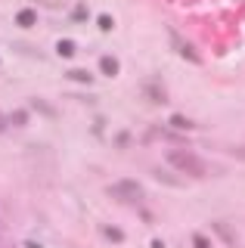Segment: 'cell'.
Wrapping results in <instances>:
<instances>
[{
	"instance_id": "cell-3",
	"label": "cell",
	"mask_w": 245,
	"mask_h": 248,
	"mask_svg": "<svg viewBox=\"0 0 245 248\" xmlns=\"http://www.w3.org/2000/svg\"><path fill=\"white\" fill-rule=\"evenodd\" d=\"M174 50H177L186 62H193V65H199V62H202V56L196 53V46L186 44V41H183V37H177V34H174Z\"/></svg>"
},
{
	"instance_id": "cell-4",
	"label": "cell",
	"mask_w": 245,
	"mask_h": 248,
	"mask_svg": "<svg viewBox=\"0 0 245 248\" xmlns=\"http://www.w3.org/2000/svg\"><path fill=\"white\" fill-rule=\"evenodd\" d=\"M34 22H37V13H34V10H19V13H16V25H19V28H31Z\"/></svg>"
},
{
	"instance_id": "cell-1",
	"label": "cell",
	"mask_w": 245,
	"mask_h": 248,
	"mask_svg": "<svg viewBox=\"0 0 245 248\" xmlns=\"http://www.w3.org/2000/svg\"><path fill=\"white\" fill-rule=\"evenodd\" d=\"M165 158H168L171 168H177L180 174H189V177H205V170H208L205 161L199 158L196 152H189V149H168Z\"/></svg>"
},
{
	"instance_id": "cell-6",
	"label": "cell",
	"mask_w": 245,
	"mask_h": 248,
	"mask_svg": "<svg viewBox=\"0 0 245 248\" xmlns=\"http://www.w3.org/2000/svg\"><path fill=\"white\" fill-rule=\"evenodd\" d=\"M75 50H78V46H75L72 41H59V44H56V53H59L62 59H72V56H75Z\"/></svg>"
},
{
	"instance_id": "cell-14",
	"label": "cell",
	"mask_w": 245,
	"mask_h": 248,
	"mask_svg": "<svg viewBox=\"0 0 245 248\" xmlns=\"http://www.w3.org/2000/svg\"><path fill=\"white\" fill-rule=\"evenodd\" d=\"M193 242H196V248H208V239L205 236H193Z\"/></svg>"
},
{
	"instance_id": "cell-5",
	"label": "cell",
	"mask_w": 245,
	"mask_h": 248,
	"mask_svg": "<svg viewBox=\"0 0 245 248\" xmlns=\"http://www.w3.org/2000/svg\"><path fill=\"white\" fill-rule=\"evenodd\" d=\"M99 68H103V75L115 78V75H118V59H115V56H99Z\"/></svg>"
},
{
	"instance_id": "cell-12",
	"label": "cell",
	"mask_w": 245,
	"mask_h": 248,
	"mask_svg": "<svg viewBox=\"0 0 245 248\" xmlns=\"http://www.w3.org/2000/svg\"><path fill=\"white\" fill-rule=\"evenodd\" d=\"M99 28L109 31V28H112V16H99Z\"/></svg>"
},
{
	"instance_id": "cell-7",
	"label": "cell",
	"mask_w": 245,
	"mask_h": 248,
	"mask_svg": "<svg viewBox=\"0 0 245 248\" xmlns=\"http://www.w3.org/2000/svg\"><path fill=\"white\" fill-rule=\"evenodd\" d=\"M171 124H174V127H180V130H193V127H196V124L189 121V118H183V115H174Z\"/></svg>"
},
{
	"instance_id": "cell-15",
	"label": "cell",
	"mask_w": 245,
	"mask_h": 248,
	"mask_svg": "<svg viewBox=\"0 0 245 248\" xmlns=\"http://www.w3.org/2000/svg\"><path fill=\"white\" fill-rule=\"evenodd\" d=\"M6 127V118H3V115H0V130H3Z\"/></svg>"
},
{
	"instance_id": "cell-11",
	"label": "cell",
	"mask_w": 245,
	"mask_h": 248,
	"mask_svg": "<svg viewBox=\"0 0 245 248\" xmlns=\"http://www.w3.org/2000/svg\"><path fill=\"white\" fill-rule=\"evenodd\" d=\"M230 155H236V158L245 161V146H230Z\"/></svg>"
},
{
	"instance_id": "cell-8",
	"label": "cell",
	"mask_w": 245,
	"mask_h": 248,
	"mask_svg": "<svg viewBox=\"0 0 245 248\" xmlns=\"http://www.w3.org/2000/svg\"><path fill=\"white\" fill-rule=\"evenodd\" d=\"M214 230L220 232V239H227V242H236V236H233V230L224 227V223H214Z\"/></svg>"
},
{
	"instance_id": "cell-13",
	"label": "cell",
	"mask_w": 245,
	"mask_h": 248,
	"mask_svg": "<svg viewBox=\"0 0 245 248\" xmlns=\"http://www.w3.org/2000/svg\"><path fill=\"white\" fill-rule=\"evenodd\" d=\"M106 236L115 239V242H121V232H118V230H112V227H106Z\"/></svg>"
},
{
	"instance_id": "cell-10",
	"label": "cell",
	"mask_w": 245,
	"mask_h": 248,
	"mask_svg": "<svg viewBox=\"0 0 245 248\" xmlns=\"http://www.w3.org/2000/svg\"><path fill=\"white\" fill-rule=\"evenodd\" d=\"M68 78H72V81H84V84H90V81H93V78H90L87 72H81V68H78V72H68Z\"/></svg>"
},
{
	"instance_id": "cell-9",
	"label": "cell",
	"mask_w": 245,
	"mask_h": 248,
	"mask_svg": "<svg viewBox=\"0 0 245 248\" xmlns=\"http://www.w3.org/2000/svg\"><path fill=\"white\" fill-rule=\"evenodd\" d=\"M6 121H10V124H25L28 121V112H25V108H19V112H13Z\"/></svg>"
},
{
	"instance_id": "cell-2",
	"label": "cell",
	"mask_w": 245,
	"mask_h": 248,
	"mask_svg": "<svg viewBox=\"0 0 245 248\" xmlns=\"http://www.w3.org/2000/svg\"><path fill=\"white\" fill-rule=\"evenodd\" d=\"M109 196L115 202H124V205H140L146 199V192H143V186L137 180H118V183L109 186Z\"/></svg>"
}]
</instances>
